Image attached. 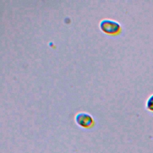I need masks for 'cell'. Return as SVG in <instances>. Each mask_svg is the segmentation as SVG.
I'll return each mask as SVG.
<instances>
[{"instance_id":"cell-2","label":"cell","mask_w":153,"mask_h":153,"mask_svg":"<svg viewBox=\"0 0 153 153\" xmlns=\"http://www.w3.org/2000/svg\"><path fill=\"white\" fill-rule=\"evenodd\" d=\"M76 124L83 128H90L94 124L93 117L85 112H79L75 117Z\"/></svg>"},{"instance_id":"cell-1","label":"cell","mask_w":153,"mask_h":153,"mask_svg":"<svg viewBox=\"0 0 153 153\" xmlns=\"http://www.w3.org/2000/svg\"><path fill=\"white\" fill-rule=\"evenodd\" d=\"M99 27L103 32L110 35H117L121 30V25L118 22L108 19L102 20L99 23Z\"/></svg>"},{"instance_id":"cell-3","label":"cell","mask_w":153,"mask_h":153,"mask_svg":"<svg viewBox=\"0 0 153 153\" xmlns=\"http://www.w3.org/2000/svg\"><path fill=\"white\" fill-rule=\"evenodd\" d=\"M146 108L148 111L153 112V94L147 99L146 102Z\"/></svg>"}]
</instances>
